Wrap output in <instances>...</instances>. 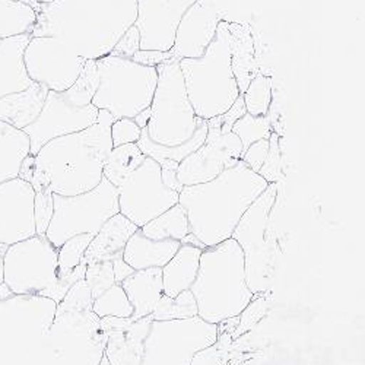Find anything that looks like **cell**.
Here are the masks:
<instances>
[{"label": "cell", "mask_w": 365, "mask_h": 365, "mask_svg": "<svg viewBox=\"0 0 365 365\" xmlns=\"http://www.w3.org/2000/svg\"><path fill=\"white\" fill-rule=\"evenodd\" d=\"M36 11L31 37L62 38L85 60L108 56L138 15L136 0H53Z\"/></svg>", "instance_id": "cell-1"}, {"label": "cell", "mask_w": 365, "mask_h": 365, "mask_svg": "<svg viewBox=\"0 0 365 365\" xmlns=\"http://www.w3.org/2000/svg\"><path fill=\"white\" fill-rule=\"evenodd\" d=\"M113 121L108 111L100 110L94 126L47 142L34 155L28 182L34 190L48 189L60 196H76L96 189L113 149Z\"/></svg>", "instance_id": "cell-2"}, {"label": "cell", "mask_w": 365, "mask_h": 365, "mask_svg": "<svg viewBox=\"0 0 365 365\" xmlns=\"http://www.w3.org/2000/svg\"><path fill=\"white\" fill-rule=\"evenodd\" d=\"M158 83L150 117L136 142L143 154L157 163H181L206 140L207 120L196 115L177 60L157 66Z\"/></svg>", "instance_id": "cell-3"}, {"label": "cell", "mask_w": 365, "mask_h": 365, "mask_svg": "<svg viewBox=\"0 0 365 365\" xmlns=\"http://www.w3.org/2000/svg\"><path fill=\"white\" fill-rule=\"evenodd\" d=\"M267 186L264 178L238 161L214 180L182 187L178 203L186 209L190 232L205 247H214L231 238L242 214Z\"/></svg>", "instance_id": "cell-4"}, {"label": "cell", "mask_w": 365, "mask_h": 365, "mask_svg": "<svg viewBox=\"0 0 365 365\" xmlns=\"http://www.w3.org/2000/svg\"><path fill=\"white\" fill-rule=\"evenodd\" d=\"M197 316L212 324L238 317L255 298L246 279L245 255L228 238L202 252L199 272L190 287Z\"/></svg>", "instance_id": "cell-5"}, {"label": "cell", "mask_w": 365, "mask_h": 365, "mask_svg": "<svg viewBox=\"0 0 365 365\" xmlns=\"http://www.w3.org/2000/svg\"><path fill=\"white\" fill-rule=\"evenodd\" d=\"M93 302L82 279L57 304L47 338L50 365H100L107 336L93 312Z\"/></svg>", "instance_id": "cell-6"}, {"label": "cell", "mask_w": 365, "mask_h": 365, "mask_svg": "<svg viewBox=\"0 0 365 365\" xmlns=\"http://www.w3.org/2000/svg\"><path fill=\"white\" fill-rule=\"evenodd\" d=\"M231 58L230 22L221 21L214 41L202 57L178 60L189 101L197 117H220L240 97Z\"/></svg>", "instance_id": "cell-7"}, {"label": "cell", "mask_w": 365, "mask_h": 365, "mask_svg": "<svg viewBox=\"0 0 365 365\" xmlns=\"http://www.w3.org/2000/svg\"><path fill=\"white\" fill-rule=\"evenodd\" d=\"M56 307L44 297L0 298V365H50L47 338Z\"/></svg>", "instance_id": "cell-8"}, {"label": "cell", "mask_w": 365, "mask_h": 365, "mask_svg": "<svg viewBox=\"0 0 365 365\" xmlns=\"http://www.w3.org/2000/svg\"><path fill=\"white\" fill-rule=\"evenodd\" d=\"M98 88V72L96 60L86 63L76 82L63 93L48 91L38 117L24 132L29 138L31 152H37L50 140L85 130L98 121L100 110L93 106V98Z\"/></svg>", "instance_id": "cell-9"}, {"label": "cell", "mask_w": 365, "mask_h": 365, "mask_svg": "<svg viewBox=\"0 0 365 365\" xmlns=\"http://www.w3.org/2000/svg\"><path fill=\"white\" fill-rule=\"evenodd\" d=\"M82 269L73 275L58 278V250L46 235H34L14 246L4 255V284L14 295L44 297L56 304L85 278Z\"/></svg>", "instance_id": "cell-10"}, {"label": "cell", "mask_w": 365, "mask_h": 365, "mask_svg": "<svg viewBox=\"0 0 365 365\" xmlns=\"http://www.w3.org/2000/svg\"><path fill=\"white\" fill-rule=\"evenodd\" d=\"M96 65L98 88L93 98L94 107L108 111L114 120L133 118L150 107L158 83L157 68L115 54L96 60Z\"/></svg>", "instance_id": "cell-11"}, {"label": "cell", "mask_w": 365, "mask_h": 365, "mask_svg": "<svg viewBox=\"0 0 365 365\" xmlns=\"http://www.w3.org/2000/svg\"><path fill=\"white\" fill-rule=\"evenodd\" d=\"M277 197L278 182H270L242 214L231 235L245 255L246 279L255 297L267 292L273 277V250L267 232Z\"/></svg>", "instance_id": "cell-12"}, {"label": "cell", "mask_w": 365, "mask_h": 365, "mask_svg": "<svg viewBox=\"0 0 365 365\" xmlns=\"http://www.w3.org/2000/svg\"><path fill=\"white\" fill-rule=\"evenodd\" d=\"M53 202L54 214L46 237L56 249L75 235H96L120 212L117 187L104 177L96 189L82 195L60 196L53 193Z\"/></svg>", "instance_id": "cell-13"}, {"label": "cell", "mask_w": 365, "mask_h": 365, "mask_svg": "<svg viewBox=\"0 0 365 365\" xmlns=\"http://www.w3.org/2000/svg\"><path fill=\"white\" fill-rule=\"evenodd\" d=\"M218 324L199 316L182 320L152 322L140 365H192L193 356L215 344Z\"/></svg>", "instance_id": "cell-14"}, {"label": "cell", "mask_w": 365, "mask_h": 365, "mask_svg": "<svg viewBox=\"0 0 365 365\" xmlns=\"http://www.w3.org/2000/svg\"><path fill=\"white\" fill-rule=\"evenodd\" d=\"M117 192L120 214L138 228L178 203V193L164 186L161 165L149 157L121 182Z\"/></svg>", "instance_id": "cell-15"}, {"label": "cell", "mask_w": 365, "mask_h": 365, "mask_svg": "<svg viewBox=\"0 0 365 365\" xmlns=\"http://www.w3.org/2000/svg\"><path fill=\"white\" fill-rule=\"evenodd\" d=\"M86 60L58 37H31L24 51V65L33 82L63 93L79 78Z\"/></svg>", "instance_id": "cell-16"}, {"label": "cell", "mask_w": 365, "mask_h": 365, "mask_svg": "<svg viewBox=\"0 0 365 365\" xmlns=\"http://www.w3.org/2000/svg\"><path fill=\"white\" fill-rule=\"evenodd\" d=\"M242 145L232 132H221V120H207L205 143L178 164L177 178L181 186H195L218 177L227 168L241 161Z\"/></svg>", "instance_id": "cell-17"}, {"label": "cell", "mask_w": 365, "mask_h": 365, "mask_svg": "<svg viewBox=\"0 0 365 365\" xmlns=\"http://www.w3.org/2000/svg\"><path fill=\"white\" fill-rule=\"evenodd\" d=\"M195 2L197 0H136L135 26L140 34V50L171 51L177 26Z\"/></svg>", "instance_id": "cell-18"}, {"label": "cell", "mask_w": 365, "mask_h": 365, "mask_svg": "<svg viewBox=\"0 0 365 365\" xmlns=\"http://www.w3.org/2000/svg\"><path fill=\"white\" fill-rule=\"evenodd\" d=\"M36 190L22 178H12L0 185V246L37 235L34 220Z\"/></svg>", "instance_id": "cell-19"}, {"label": "cell", "mask_w": 365, "mask_h": 365, "mask_svg": "<svg viewBox=\"0 0 365 365\" xmlns=\"http://www.w3.org/2000/svg\"><path fill=\"white\" fill-rule=\"evenodd\" d=\"M221 21L217 9L206 0L195 2L177 26L171 50L174 60L178 62L181 58L202 57L209 44L214 41Z\"/></svg>", "instance_id": "cell-20"}, {"label": "cell", "mask_w": 365, "mask_h": 365, "mask_svg": "<svg viewBox=\"0 0 365 365\" xmlns=\"http://www.w3.org/2000/svg\"><path fill=\"white\" fill-rule=\"evenodd\" d=\"M150 316L133 320L121 317H103L100 324L107 336L106 358L110 365H140L145 341L152 324Z\"/></svg>", "instance_id": "cell-21"}, {"label": "cell", "mask_w": 365, "mask_h": 365, "mask_svg": "<svg viewBox=\"0 0 365 365\" xmlns=\"http://www.w3.org/2000/svg\"><path fill=\"white\" fill-rule=\"evenodd\" d=\"M29 40L31 34L0 40V103L34 83L24 65V51Z\"/></svg>", "instance_id": "cell-22"}, {"label": "cell", "mask_w": 365, "mask_h": 365, "mask_svg": "<svg viewBox=\"0 0 365 365\" xmlns=\"http://www.w3.org/2000/svg\"><path fill=\"white\" fill-rule=\"evenodd\" d=\"M138 230L139 228L132 221L118 212L91 240L88 249L85 250V262H113L115 259H121L129 238Z\"/></svg>", "instance_id": "cell-23"}, {"label": "cell", "mask_w": 365, "mask_h": 365, "mask_svg": "<svg viewBox=\"0 0 365 365\" xmlns=\"http://www.w3.org/2000/svg\"><path fill=\"white\" fill-rule=\"evenodd\" d=\"M125 289L132 307L133 320L148 317L155 310L158 301L164 295L163 288V269L150 267L135 270L133 275L120 284Z\"/></svg>", "instance_id": "cell-24"}, {"label": "cell", "mask_w": 365, "mask_h": 365, "mask_svg": "<svg viewBox=\"0 0 365 365\" xmlns=\"http://www.w3.org/2000/svg\"><path fill=\"white\" fill-rule=\"evenodd\" d=\"M181 242L177 240H150L140 228L129 238L123 252V260L135 270L150 267L163 269L177 253Z\"/></svg>", "instance_id": "cell-25"}, {"label": "cell", "mask_w": 365, "mask_h": 365, "mask_svg": "<svg viewBox=\"0 0 365 365\" xmlns=\"http://www.w3.org/2000/svg\"><path fill=\"white\" fill-rule=\"evenodd\" d=\"M202 252L196 246L181 242L177 253L163 267L164 295L177 297L180 292L190 289L197 277Z\"/></svg>", "instance_id": "cell-26"}, {"label": "cell", "mask_w": 365, "mask_h": 365, "mask_svg": "<svg viewBox=\"0 0 365 365\" xmlns=\"http://www.w3.org/2000/svg\"><path fill=\"white\" fill-rule=\"evenodd\" d=\"M48 89L40 83H33L28 89L0 103V121L24 130L38 117L43 110Z\"/></svg>", "instance_id": "cell-27"}, {"label": "cell", "mask_w": 365, "mask_h": 365, "mask_svg": "<svg viewBox=\"0 0 365 365\" xmlns=\"http://www.w3.org/2000/svg\"><path fill=\"white\" fill-rule=\"evenodd\" d=\"M31 152L28 135L0 121V185L19 177L24 160Z\"/></svg>", "instance_id": "cell-28"}, {"label": "cell", "mask_w": 365, "mask_h": 365, "mask_svg": "<svg viewBox=\"0 0 365 365\" xmlns=\"http://www.w3.org/2000/svg\"><path fill=\"white\" fill-rule=\"evenodd\" d=\"M38 2L0 0V40L31 34L37 22Z\"/></svg>", "instance_id": "cell-29"}, {"label": "cell", "mask_w": 365, "mask_h": 365, "mask_svg": "<svg viewBox=\"0 0 365 365\" xmlns=\"http://www.w3.org/2000/svg\"><path fill=\"white\" fill-rule=\"evenodd\" d=\"M231 29V65L232 72L238 83L240 94L247 89L250 81L252 68H253V43L252 36L249 34L247 28L242 25L230 24Z\"/></svg>", "instance_id": "cell-30"}, {"label": "cell", "mask_w": 365, "mask_h": 365, "mask_svg": "<svg viewBox=\"0 0 365 365\" xmlns=\"http://www.w3.org/2000/svg\"><path fill=\"white\" fill-rule=\"evenodd\" d=\"M140 231L150 240H177L181 242L182 238L190 234L186 209L177 203L143 225Z\"/></svg>", "instance_id": "cell-31"}, {"label": "cell", "mask_w": 365, "mask_h": 365, "mask_svg": "<svg viewBox=\"0 0 365 365\" xmlns=\"http://www.w3.org/2000/svg\"><path fill=\"white\" fill-rule=\"evenodd\" d=\"M146 155L139 149L138 143H126L113 148L108 154L103 175L114 187H118L140 164L145 161Z\"/></svg>", "instance_id": "cell-32"}, {"label": "cell", "mask_w": 365, "mask_h": 365, "mask_svg": "<svg viewBox=\"0 0 365 365\" xmlns=\"http://www.w3.org/2000/svg\"><path fill=\"white\" fill-rule=\"evenodd\" d=\"M197 316V302L190 289L180 292L177 297H167L158 301L155 310L152 312L150 319L154 322L182 320Z\"/></svg>", "instance_id": "cell-33"}, {"label": "cell", "mask_w": 365, "mask_h": 365, "mask_svg": "<svg viewBox=\"0 0 365 365\" xmlns=\"http://www.w3.org/2000/svg\"><path fill=\"white\" fill-rule=\"evenodd\" d=\"M93 234H79L68 241H65L58 250V278L63 279L75 272H78L82 266L86 264L83 256L85 250L88 249L91 240H93Z\"/></svg>", "instance_id": "cell-34"}, {"label": "cell", "mask_w": 365, "mask_h": 365, "mask_svg": "<svg viewBox=\"0 0 365 365\" xmlns=\"http://www.w3.org/2000/svg\"><path fill=\"white\" fill-rule=\"evenodd\" d=\"M93 312L100 317H121L129 319L133 314V307L121 285L114 284L93 302Z\"/></svg>", "instance_id": "cell-35"}, {"label": "cell", "mask_w": 365, "mask_h": 365, "mask_svg": "<svg viewBox=\"0 0 365 365\" xmlns=\"http://www.w3.org/2000/svg\"><path fill=\"white\" fill-rule=\"evenodd\" d=\"M242 100H245L246 111L250 115L262 117L267 115L270 104H272V81L269 76L262 73L256 75L247 89L242 93Z\"/></svg>", "instance_id": "cell-36"}, {"label": "cell", "mask_w": 365, "mask_h": 365, "mask_svg": "<svg viewBox=\"0 0 365 365\" xmlns=\"http://www.w3.org/2000/svg\"><path fill=\"white\" fill-rule=\"evenodd\" d=\"M231 132L238 136L242 145V152H245L252 143L262 139H269L273 130L270 126V118L267 115L256 117L246 113L232 125Z\"/></svg>", "instance_id": "cell-37"}, {"label": "cell", "mask_w": 365, "mask_h": 365, "mask_svg": "<svg viewBox=\"0 0 365 365\" xmlns=\"http://www.w3.org/2000/svg\"><path fill=\"white\" fill-rule=\"evenodd\" d=\"M83 279L91 291V297H93V299L98 298L101 294H104L108 288H111L115 284L113 262L106 260V262L86 263Z\"/></svg>", "instance_id": "cell-38"}, {"label": "cell", "mask_w": 365, "mask_h": 365, "mask_svg": "<svg viewBox=\"0 0 365 365\" xmlns=\"http://www.w3.org/2000/svg\"><path fill=\"white\" fill-rule=\"evenodd\" d=\"M232 341V336L218 333L217 342L199 351L193 356L192 365H227Z\"/></svg>", "instance_id": "cell-39"}, {"label": "cell", "mask_w": 365, "mask_h": 365, "mask_svg": "<svg viewBox=\"0 0 365 365\" xmlns=\"http://www.w3.org/2000/svg\"><path fill=\"white\" fill-rule=\"evenodd\" d=\"M257 174L264 178L269 185L270 182H278L281 178V146L279 135L277 132H272L269 136L267 157Z\"/></svg>", "instance_id": "cell-40"}, {"label": "cell", "mask_w": 365, "mask_h": 365, "mask_svg": "<svg viewBox=\"0 0 365 365\" xmlns=\"http://www.w3.org/2000/svg\"><path fill=\"white\" fill-rule=\"evenodd\" d=\"M54 214V202L53 193L48 189L36 190L34 199V220L37 235H46L47 228L51 222Z\"/></svg>", "instance_id": "cell-41"}, {"label": "cell", "mask_w": 365, "mask_h": 365, "mask_svg": "<svg viewBox=\"0 0 365 365\" xmlns=\"http://www.w3.org/2000/svg\"><path fill=\"white\" fill-rule=\"evenodd\" d=\"M264 294L259 295V297H255L249 306L245 310H242V313L238 316L240 320H238V324L234 330L232 339H237L238 336H241V334H245L246 331H249L262 319V316L264 314V312L269 307V304L264 298Z\"/></svg>", "instance_id": "cell-42"}, {"label": "cell", "mask_w": 365, "mask_h": 365, "mask_svg": "<svg viewBox=\"0 0 365 365\" xmlns=\"http://www.w3.org/2000/svg\"><path fill=\"white\" fill-rule=\"evenodd\" d=\"M110 133L113 148H117L126 143H136L140 138L142 129L135 123L133 118H118L113 121Z\"/></svg>", "instance_id": "cell-43"}, {"label": "cell", "mask_w": 365, "mask_h": 365, "mask_svg": "<svg viewBox=\"0 0 365 365\" xmlns=\"http://www.w3.org/2000/svg\"><path fill=\"white\" fill-rule=\"evenodd\" d=\"M269 152V139H262L252 143L241 155V161L245 163L252 171L259 173Z\"/></svg>", "instance_id": "cell-44"}, {"label": "cell", "mask_w": 365, "mask_h": 365, "mask_svg": "<svg viewBox=\"0 0 365 365\" xmlns=\"http://www.w3.org/2000/svg\"><path fill=\"white\" fill-rule=\"evenodd\" d=\"M139 50H140V34H139V29L133 24L128 31L121 36V38L118 40V43L115 44L114 50L110 54L132 58L135 53Z\"/></svg>", "instance_id": "cell-45"}, {"label": "cell", "mask_w": 365, "mask_h": 365, "mask_svg": "<svg viewBox=\"0 0 365 365\" xmlns=\"http://www.w3.org/2000/svg\"><path fill=\"white\" fill-rule=\"evenodd\" d=\"M173 53H163V51H155V50H139L135 53V56L132 57L133 62L143 65V66H150V68H157L163 63L170 62L173 60Z\"/></svg>", "instance_id": "cell-46"}, {"label": "cell", "mask_w": 365, "mask_h": 365, "mask_svg": "<svg viewBox=\"0 0 365 365\" xmlns=\"http://www.w3.org/2000/svg\"><path fill=\"white\" fill-rule=\"evenodd\" d=\"M247 111H246V106H245V100H242V94H240V97L237 98V101L232 104V107L222 115H220V120H221V132L222 133H228L231 132V128L232 125L235 123V121L241 117L245 115Z\"/></svg>", "instance_id": "cell-47"}, {"label": "cell", "mask_w": 365, "mask_h": 365, "mask_svg": "<svg viewBox=\"0 0 365 365\" xmlns=\"http://www.w3.org/2000/svg\"><path fill=\"white\" fill-rule=\"evenodd\" d=\"M158 164L161 165V180L164 182V186H167L168 189L180 193L185 186H181V182L177 178L178 163L171 161V160H164Z\"/></svg>", "instance_id": "cell-48"}, {"label": "cell", "mask_w": 365, "mask_h": 365, "mask_svg": "<svg viewBox=\"0 0 365 365\" xmlns=\"http://www.w3.org/2000/svg\"><path fill=\"white\" fill-rule=\"evenodd\" d=\"M113 270H114V279H115V284H121L125 279H128L130 275H133L135 269L128 264L123 257L121 259H115L113 260Z\"/></svg>", "instance_id": "cell-49"}, {"label": "cell", "mask_w": 365, "mask_h": 365, "mask_svg": "<svg viewBox=\"0 0 365 365\" xmlns=\"http://www.w3.org/2000/svg\"><path fill=\"white\" fill-rule=\"evenodd\" d=\"M149 117H150V107L146 108V110H143V111L139 113L138 115H135L133 120H135V123H136L140 129H143V128H146V125H148Z\"/></svg>", "instance_id": "cell-50"}, {"label": "cell", "mask_w": 365, "mask_h": 365, "mask_svg": "<svg viewBox=\"0 0 365 365\" xmlns=\"http://www.w3.org/2000/svg\"><path fill=\"white\" fill-rule=\"evenodd\" d=\"M8 246H0V288L4 285V255L6 253Z\"/></svg>", "instance_id": "cell-51"}, {"label": "cell", "mask_w": 365, "mask_h": 365, "mask_svg": "<svg viewBox=\"0 0 365 365\" xmlns=\"http://www.w3.org/2000/svg\"><path fill=\"white\" fill-rule=\"evenodd\" d=\"M100 365H110V362H108V359L106 358V355L103 356V359H101V362H100Z\"/></svg>", "instance_id": "cell-52"}, {"label": "cell", "mask_w": 365, "mask_h": 365, "mask_svg": "<svg viewBox=\"0 0 365 365\" xmlns=\"http://www.w3.org/2000/svg\"><path fill=\"white\" fill-rule=\"evenodd\" d=\"M40 4H50V2H53V0H38Z\"/></svg>", "instance_id": "cell-53"}, {"label": "cell", "mask_w": 365, "mask_h": 365, "mask_svg": "<svg viewBox=\"0 0 365 365\" xmlns=\"http://www.w3.org/2000/svg\"><path fill=\"white\" fill-rule=\"evenodd\" d=\"M33 2H38V0H33Z\"/></svg>", "instance_id": "cell-54"}, {"label": "cell", "mask_w": 365, "mask_h": 365, "mask_svg": "<svg viewBox=\"0 0 365 365\" xmlns=\"http://www.w3.org/2000/svg\"><path fill=\"white\" fill-rule=\"evenodd\" d=\"M227 365H230V364H227Z\"/></svg>", "instance_id": "cell-55"}]
</instances>
